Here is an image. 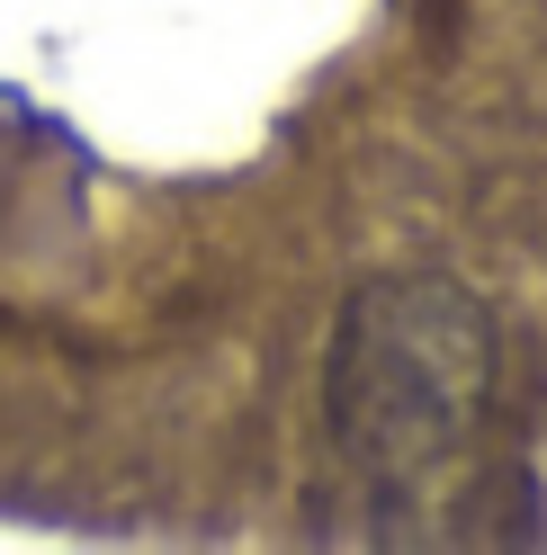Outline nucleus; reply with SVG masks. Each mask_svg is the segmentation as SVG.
Returning a JSON list of instances; mask_svg holds the SVG:
<instances>
[{
  "instance_id": "f257e3e1",
  "label": "nucleus",
  "mask_w": 547,
  "mask_h": 555,
  "mask_svg": "<svg viewBox=\"0 0 547 555\" xmlns=\"http://www.w3.org/2000/svg\"><path fill=\"white\" fill-rule=\"evenodd\" d=\"M494 386H503V332L485 296L431 269L368 278L341 305L323 350V422L341 457L368 466L378 483H414L449 466L485 430Z\"/></svg>"
}]
</instances>
